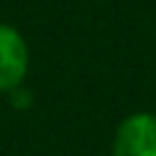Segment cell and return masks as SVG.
<instances>
[{
  "mask_svg": "<svg viewBox=\"0 0 156 156\" xmlns=\"http://www.w3.org/2000/svg\"><path fill=\"white\" fill-rule=\"evenodd\" d=\"M29 54L22 34L0 24V90H15L27 73Z\"/></svg>",
  "mask_w": 156,
  "mask_h": 156,
  "instance_id": "2",
  "label": "cell"
},
{
  "mask_svg": "<svg viewBox=\"0 0 156 156\" xmlns=\"http://www.w3.org/2000/svg\"><path fill=\"white\" fill-rule=\"evenodd\" d=\"M112 156H156V117L149 112L127 117L117 127Z\"/></svg>",
  "mask_w": 156,
  "mask_h": 156,
  "instance_id": "1",
  "label": "cell"
}]
</instances>
